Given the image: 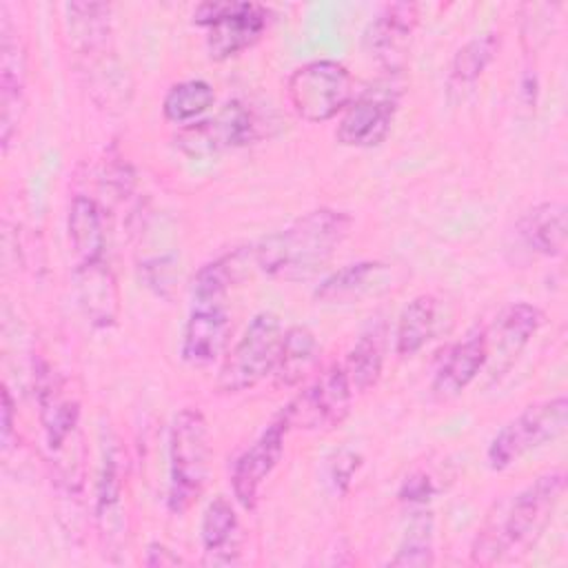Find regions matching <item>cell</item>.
Wrapping results in <instances>:
<instances>
[{"label":"cell","instance_id":"cell-1","mask_svg":"<svg viewBox=\"0 0 568 568\" xmlns=\"http://www.w3.org/2000/svg\"><path fill=\"white\" fill-rule=\"evenodd\" d=\"M566 490L564 470H548L499 501L470 546V561L495 566L524 557L541 537Z\"/></svg>","mask_w":568,"mask_h":568},{"label":"cell","instance_id":"cell-2","mask_svg":"<svg viewBox=\"0 0 568 568\" xmlns=\"http://www.w3.org/2000/svg\"><path fill=\"white\" fill-rule=\"evenodd\" d=\"M353 217L337 209H315L253 246L255 266L268 277L300 282L315 275L346 240Z\"/></svg>","mask_w":568,"mask_h":568},{"label":"cell","instance_id":"cell-3","mask_svg":"<svg viewBox=\"0 0 568 568\" xmlns=\"http://www.w3.org/2000/svg\"><path fill=\"white\" fill-rule=\"evenodd\" d=\"M209 428L197 408L175 415L169 435V495L173 513H184L202 495L209 477Z\"/></svg>","mask_w":568,"mask_h":568},{"label":"cell","instance_id":"cell-4","mask_svg":"<svg viewBox=\"0 0 568 568\" xmlns=\"http://www.w3.org/2000/svg\"><path fill=\"white\" fill-rule=\"evenodd\" d=\"M284 339L282 322L275 313L253 315L237 344L224 357L217 373V388L224 393H244L273 375Z\"/></svg>","mask_w":568,"mask_h":568},{"label":"cell","instance_id":"cell-5","mask_svg":"<svg viewBox=\"0 0 568 568\" xmlns=\"http://www.w3.org/2000/svg\"><path fill=\"white\" fill-rule=\"evenodd\" d=\"M568 426V399L557 395L526 406L515 419L497 430L490 439L486 459L493 470H504L526 453L557 439Z\"/></svg>","mask_w":568,"mask_h":568},{"label":"cell","instance_id":"cell-6","mask_svg":"<svg viewBox=\"0 0 568 568\" xmlns=\"http://www.w3.org/2000/svg\"><path fill=\"white\" fill-rule=\"evenodd\" d=\"M355 93L351 71L335 60H313L286 80V98L306 122H326L344 111Z\"/></svg>","mask_w":568,"mask_h":568},{"label":"cell","instance_id":"cell-7","mask_svg":"<svg viewBox=\"0 0 568 568\" xmlns=\"http://www.w3.org/2000/svg\"><path fill=\"white\" fill-rule=\"evenodd\" d=\"M193 22L206 27V49L213 60H226L253 47L268 24V9L255 2H202Z\"/></svg>","mask_w":568,"mask_h":568},{"label":"cell","instance_id":"cell-8","mask_svg":"<svg viewBox=\"0 0 568 568\" xmlns=\"http://www.w3.org/2000/svg\"><path fill=\"white\" fill-rule=\"evenodd\" d=\"M353 395L344 366L333 364L300 390L277 417L288 430H328L344 422L351 410Z\"/></svg>","mask_w":568,"mask_h":568},{"label":"cell","instance_id":"cell-9","mask_svg":"<svg viewBox=\"0 0 568 568\" xmlns=\"http://www.w3.org/2000/svg\"><path fill=\"white\" fill-rule=\"evenodd\" d=\"M260 124L257 113L246 102L231 100L217 115L184 124L175 135V144L195 158L215 155L224 149L255 142L260 138Z\"/></svg>","mask_w":568,"mask_h":568},{"label":"cell","instance_id":"cell-10","mask_svg":"<svg viewBox=\"0 0 568 568\" xmlns=\"http://www.w3.org/2000/svg\"><path fill=\"white\" fill-rule=\"evenodd\" d=\"M399 109V89L395 84H375L351 100L337 124L335 138L344 146L371 149L382 144Z\"/></svg>","mask_w":568,"mask_h":568},{"label":"cell","instance_id":"cell-11","mask_svg":"<svg viewBox=\"0 0 568 568\" xmlns=\"http://www.w3.org/2000/svg\"><path fill=\"white\" fill-rule=\"evenodd\" d=\"M288 428L286 424L275 417L271 426L237 457L231 473V486L237 504L246 510H253L260 490L268 475L275 470L282 453H284V437Z\"/></svg>","mask_w":568,"mask_h":568},{"label":"cell","instance_id":"cell-12","mask_svg":"<svg viewBox=\"0 0 568 568\" xmlns=\"http://www.w3.org/2000/svg\"><path fill=\"white\" fill-rule=\"evenodd\" d=\"M544 311L528 302H515L499 313L493 331H486V364L490 366L493 377H499L510 371V366L517 362V357L528 346L530 337L544 326Z\"/></svg>","mask_w":568,"mask_h":568},{"label":"cell","instance_id":"cell-13","mask_svg":"<svg viewBox=\"0 0 568 568\" xmlns=\"http://www.w3.org/2000/svg\"><path fill=\"white\" fill-rule=\"evenodd\" d=\"M24 78L27 60L24 49L9 22V16L2 7L0 24V138L7 149L22 113L24 104Z\"/></svg>","mask_w":568,"mask_h":568},{"label":"cell","instance_id":"cell-14","mask_svg":"<svg viewBox=\"0 0 568 568\" xmlns=\"http://www.w3.org/2000/svg\"><path fill=\"white\" fill-rule=\"evenodd\" d=\"M231 320L224 302H193L182 333V359L191 366H209L224 355Z\"/></svg>","mask_w":568,"mask_h":568},{"label":"cell","instance_id":"cell-15","mask_svg":"<svg viewBox=\"0 0 568 568\" xmlns=\"http://www.w3.org/2000/svg\"><path fill=\"white\" fill-rule=\"evenodd\" d=\"M393 282L395 271L390 264L364 260L324 277L315 288V300L322 304H355L388 293Z\"/></svg>","mask_w":568,"mask_h":568},{"label":"cell","instance_id":"cell-16","mask_svg":"<svg viewBox=\"0 0 568 568\" xmlns=\"http://www.w3.org/2000/svg\"><path fill=\"white\" fill-rule=\"evenodd\" d=\"M417 4L413 2L386 4L364 33L366 51L388 69H399L417 27Z\"/></svg>","mask_w":568,"mask_h":568},{"label":"cell","instance_id":"cell-17","mask_svg":"<svg viewBox=\"0 0 568 568\" xmlns=\"http://www.w3.org/2000/svg\"><path fill=\"white\" fill-rule=\"evenodd\" d=\"M78 304L95 328H109L120 315V291L113 271L104 260L75 264L73 268Z\"/></svg>","mask_w":568,"mask_h":568},{"label":"cell","instance_id":"cell-18","mask_svg":"<svg viewBox=\"0 0 568 568\" xmlns=\"http://www.w3.org/2000/svg\"><path fill=\"white\" fill-rule=\"evenodd\" d=\"M488 362V344H486V331L475 328L468 333L462 342L448 348V353L442 357L430 390L439 399H450L459 395L486 366Z\"/></svg>","mask_w":568,"mask_h":568},{"label":"cell","instance_id":"cell-19","mask_svg":"<svg viewBox=\"0 0 568 568\" xmlns=\"http://www.w3.org/2000/svg\"><path fill=\"white\" fill-rule=\"evenodd\" d=\"M237 515L231 501L217 495L204 510L200 524V537L204 548V564L209 566H229L237 561Z\"/></svg>","mask_w":568,"mask_h":568},{"label":"cell","instance_id":"cell-20","mask_svg":"<svg viewBox=\"0 0 568 568\" xmlns=\"http://www.w3.org/2000/svg\"><path fill=\"white\" fill-rule=\"evenodd\" d=\"M69 242L73 248L75 264H89L104 260L106 251V231L102 209L95 200L87 195H75L69 204L67 217Z\"/></svg>","mask_w":568,"mask_h":568},{"label":"cell","instance_id":"cell-21","mask_svg":"<svg viewBox=\"0 0 568 568\" xmlns=\"http://www.w3.org/2000/svg\"><path fill=\"white\" fill-rule=\"evenodd\" d=\"M566 206L561 202H544L532 206L519 220V237L526 246L546 257H559L566 251Z\"/></svg>","mask_w":568,"mask_h":568},{"label":"cell","instance_id":"cell-22","mask_svg":"<svg viewBox=\"0 0 568 568\" xmlns=\"http://www.w3.org/2000/svg\"><path fill=\"white\" fill-rule=\"evenodd\" d=\"M248 262L255 264L253 248H235L204 264L193 277V302H224L229 288L248 275Z\"/></svg>","mask_w":568,"mask_h":568},{"label":"cell","instance_id":"cell-23","mask_svg":"<svg viewBox=\"0 0 568 568\" xmlns=\"http://www.w3.org/2000/svg\"><path fill=\"white\" fill-rule=\"evenodd\" d=\"M67 24L73 47L82 55L102 51L111 33V7L104 2H69L64 4Z\"/></svg>","mask_w":568,"mask_h":568},{"label":"cell","instance_id":"cell-24","mask_svg":"<svg viewBox=\"0 0 568 568\" xmlns=\"http://www.w3.org/2000/svg\"><path fill=\"white\" fill-rule=\"evenodd\" d=\"M320 355L317 339L306 326H291L284 331L280 357L273 371L277 386H295L308 377Z\"/></svg>","mask_w":568,"mask_h":568},{"label":"cell","instance_id":"cell-25","mask_svg":"<svg viewBox=\"0 0 568 568\" xmlns=\"http://www.w3.org/2000/svg\"><path fill=\"white\" fill-rule=\"evenodd\" d=\"M437 328V300L428 293L413 297L397 322L395 351L399 357H413L419 353Z\"/></svg>","mask_w":568,"mask_h":568},{"label":"cell","instance_id":"cell-26","mask_svg":"<svg viewBox=\"0 0 568 568\" xmlns=\"http://www.w3.org/2000/svg\"><path fill=\"white\" fill-rule=\"evenodd\" d=\"M38 404H40L42 426L47 433V444H49V448L58 450L64 446L69 435L75 430L80 408L75 402L62 399L55 390L51 375H42V373H40V382H38Z\"/></svg>","mask_w":568,"mask_h":568},{"label":"cell","instance_id":"cell-27","mask_svg":"<svg viewBox=\"0 0 568 568\" xmlns=\"http://www.w3.org/2000/svg\"><path fill=\"white\" fill-rule=\"evenodd\" d=\"M384 348H382V331L371 328L362 333L355 346L348 351L346 359L342 362L346 377L351 382L353 393H366L373 388L382 375L384 364Z\"/></svg>","mask_w":568,"mask_h":568},{"label":"cell","instance_id":"cell-28","mask_svg":"<svg viewBox=\"0 0 568 568\" xmlns=\"http://www.w3.org/2000/svg\"><path fill=\"white\" fill-rule=\"evenodd\" d=\"M215 102V91L206 80H184L173 84L164 100L162 113L173 124H191Z\"/></svg>","mask_w":568,"mask_h":568},{"label":"cell","instance_id":"cell-29","mask_svg":"<svg viewBox=\"0 0 568 568\" xmlns=\"http://www.w3.org/2000/svg\"><path fill=\"white\" fill-rule=\"evenodd\" d=\"M497 49H499V33H495V31H488V33H481V36H475L473 40H468L453 55V62L448 69L450 82L457 87L473 84L486 71V67L493 62Z\"/></svg>","mask_w":568,"mask_h":568},{"label":"cell","instance_id":"cell-30","mask_svg":"<svg viewBox=\"0 0 568 568\" xmlns=\"http://www.w3.org/2000/svg\"><path fill=\"white\" fill-rule=\"evenodd\" d=\"M435 564V550H433V517L430 513H417L406 532L404 539L395 552V557L388 561V566H404V568H426Z\"/></svg>","mask_w":568,"mask_h":568},{"label":"cell","instance_id":"cell-31","mask_svg":"<svg viewBox=\"0 0 568 568\" xmlns=\"http://www.w3.org/2000/svg\"><path fill=\"white\" fill-rule=\"evenodd\" d=\"M120 453L115 448H109L104 453L102 473L98 481V499H95V513L100 521L111 524L120 513V495H122V473H120Z\"/></svg>","mask_w":568,"mask_h":568},{"label":"cell","instance_id":"cell-32","mask_svg":"<svg viewBox=\"0 0 568 568\" xmlns=\"http://www.w3.org/2000/svg\"><path fill=\"white\" fill-rule=\"evenodd\" d=\"M359 468V455L353 450H339L335 453V457L328 464V477L335 484L337 490H346L351 477L355 475V470Z\"/></svg>","mask_w":568,"mask_h":568},{"label":"cell","instance_id":"cell-33","mask_svg":"<svg viewBox=\"0 0 568 568\" xmlns=\"http://www.w3.org/2000/svg\"><path fill=\"white\" fill-rule=\"evenodd\" d=\"M433 481H430V477H426V475H413L410 479H406L404 481V486H402V490H399V497L404 499V501H426L430 495H433Z\"/></svg>","mask_w":568,"mask_h":568},{"label":"cell","instance_id":"cell-34","mask_svg":"<svg viewBox=\"0 0 568 568\" xmlns=\"http://www.w3.org/2000/svg\"><path fill=\"white\" fill-rule=\"evenodd\" d=\"M146 566H178L182 564V559L166 546L162 544H151L146 548V557H144Z\"/></svg>","mask_w":568,"mask_h":568},{"label":"cell","instance_id":"cell-35","mask_svg":"<svg viewBox=\"0 0 568 568\" xmlns=\"http://www.w3.org/2000/svg\"><path fill=\"white\" fill-rule=\"evenodd\" d=\"M13 430V399L9 395V388L2 386V444H9Z\"/></svg>","mask_w":568,"mask_h":568}]
</instances>
